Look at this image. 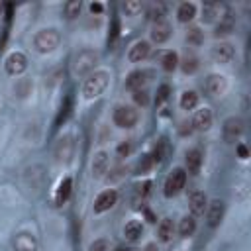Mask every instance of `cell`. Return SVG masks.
I'll return each mask as SVG.
<instances>
[{"instance_id": "obj_4", "label": "cell", "mask_w": 251, "mask_h": 251, "mask_svg": "<svg viewBox=\"0 0 251 251\" xmlns=\"http://www.w3.org/2000/svg\"><path fill=\"white\" fill-rule=\"evenodd\" d=\"M184 182H186V173H184V169H180V167L173 169L171 175H169L167 180H165V190H163L165 196H167V198L176 196V194L184 188Z\"/></svg>"}, {"instance_id": "obj_41", "label": "cell", "mask_w": 251, "mask_h": 251, "mask_svg": "<svg viewBox=\"0 0 251 251\" xmlns=\"http://www.w3.org/2000/svg\"><path fill=\"white\" fill-rule=\"evenodd\" d=\"M90 12L98 16V14H102V12H104V6H102L100 2H92V4H90Z\"/></svg>"}, {"instance_id": "obj_12", "label": "cell", "mask_w": 251, "mask_h": 251, "mask_svg": "<svg viewBox=\"0 0 251 251\" xmlns=\"http://www.w3.org/2000/svg\"><path fill=\"white\" fill-rule=\"evenodd\" d=\"M227 88V80L224 75H210L206 78V92L210 96H222Z\"/></svg>"}, {"instance_id": "obj_46", "label": "cell", "mask_w": 251, "mask_h": 251, "mask_svg": "<svg viewBox=\"0 0 251 251\" xmlns=\"http://www.w3.org/2000/svg\"><path fill=\"white\" fill-rule=\"evenodd\" d=\"M0 12H2V6H0Z\"/></svg>"}, {"instance_id": "obj_40", "label": "cell", "mask_w": 251, "mask_h": 251, "mask_svg": "<svg viewBox=\"0 0 251 251\" xmlns=\"http://www.w3.org/2000/svg\"><path fill=\"white\" fill-rule=\"evenodd\" d=\"M129 151H131V145H129L127 141H124V143L118 145V155H120V157H126Z\"/></svg>"}, {"instance_id": "obj_16", "label": "cell", "mask_w": 251, "mask_h": 251, "mask_svg": "<svg viewBox=\"0 0 251 251\" xmlns=\"http://www.w3.org/2000/svg\"><path fill=\"white\" fill-rule=\"evenodd\" d=\"M222 12L224 8L220 4H214V2H208L202 6V22L204 24H214L218 20H222Z\"/></svg>"}, {"instance_id": "obj_45", "label": "cell", "mask_w": 251, "mask_h": 251, "mask_svg": "<svg viewBox=\"0 0 251 251\" xmlns=\"http://www.w3.org/2000/svg\"><path fill=\"white\" fill-rule=\"evenodd\" d=\"M116 251H137L133 247H116Z\"/></svg>"}, {"instance_id": "obj_20", "label": "cell", "mask_w": 251, "mask_h": 251, "mask_svg": "<svg viewBox=\"0 0 251 251\" xmlns=\"http://www.w3.org/2000/svg\"><path fill=\"white\" fill-rule=\"evenodd\" d=\"M206 206H208V204H206V194H204L202 190H196V192L190 194V212H192L194 216L204 214Z\"/></svg>"}, {"instance_id": "obj_38", "label": "cell", "mask_w": 251, "mask_h": 251, "mask_svg": "<svg viewBox=\"0 0 251 251\" xmlns=\"http://www.w3.org/2000/svg\"><path fill=\"white\" fill-rule=\"evenodd\" d=\"M133 100H135V104H139V106H145V104L149 102V98H147V92H145L143 88L133 92Z\"/></svg>"}, {"instance_id": "obj_37", "label": "cell", "mask_w": 251, "mask_h": 251, "mask_svg": "<svg viewBox=\"0 0 251 251\" xmlns=\"http://www.w3.org/2000/svg\"><path fill=\"white\" fill-rule=\"evenodd\" d=\"M88 251H110V245H108L106 239H96V241H92Z\"/></svg>"}, {"instance_id": "obj_14", "label": "cell", "mask_w": 251, "mask_h": 251, "mask_svg": "<svg viewBox=\"0 0 251 251\" xmlns=\"http://www.w3.org/2000/svg\"><path fill=\"white\" fill-rule=\"evenodd\" d=\"M171 24L169 22H165V20H159V22H155L153 24V27H151V39L155 41V43H165L169 37H171Z\"/></svg>"}, {"instance_id": "obj_36", "label": "cell", "mask_w": 251, "mask_h": 251, "mask_svg": "<svg viewBox=\"0 0 251 251\" xmlns=\"http://www.w3.org/2000/svg\"><path fill=\"white\" fill-rule=\"evenodd\" d=\"M163 14H165V8H163L161 4H153V6L149 8V18L155 20V22L163 20Z\"/></svg>"}, {"instance_id": "obj_24", "label": "cell", "mask_w": 251, "mask_h": 251, "mask_svg": "<svg viewBox=\"0 0 251 251\" xmlns=\"http://www.w3.org/2000/svg\"><path fill=\"white\" fill-rule=\"evenodd\" d=\"M200 167H202V153L198 149H190L186 153V169H188V173L196 175L200 171Z\"/></svg>"}, {"instance_id": "obj_33", "label": "cell", "mask_w": 251, "mask_h": 251, "mask_svg": "<svg viewBox=\"0 0 251 251\" xmlns=\"http://www.w3.org/2000/svg\"><path fill=\"white\" fill-rule=\"evenodd\" d=\"M69 114H71V96H67L65 102H63V106H61V112L57 116V126H61V122H65Z\"/></svg>"}, {"instance_id": "obj_26", "label": "cell", "mask_w": 251, "mask_h": 251, "mask_svg": "<svg viewBox=\"0 0 251 251\" xmlns=\"http://www.w3.org/2000/svg\"><path fill=\"white\" fill-rule=\"evenodd\" d=\"M231 29H233V18H231V14H224L222 20H220V24L216 25L214 35H216V37L227 35V33H231Z\"/></svg>"}, {"instance_id": "obj_32", "label": "cell", "mask_w": 251, "mask_h": 251, "mask_svg": "<svg viewBox=\"0 0 251 251\" xmlns=\"http://www.w3.org/2000/svg\"><path fill=\"white\" fill-rule=\"evenodd\" d=\"M124 12H126V16H135L139 10H141V2H137V0H129V2H124Z\"/></svg>"}, {"instance_id": "obj_2", "label": "cell", "mask_w": 251, "mask_h": 251, "mask_svg": "<svg viewBox=\"0 0 251 251\" xmlns=\"http://www.w3.org/2000/svg\"><path fill=\"white\" fill-rule=\"evenodd\" d=\"M59 41H61V35L57 29L53 27H45V29H39L33 37V47L35 51L39 53H51L59 47Z\"/></svg>"}, {"instance_id": "obj_3", "label": "cell", "mask_w": 251, "mask_h": 251, "mask_svg": "<svg viewBox=\"0 0 251 251\" xmlns=\"http://www.w3.org/2000/svg\"><path fill=\"white\" fill-rule=\"evenodd\" d=\"M96 63H98V53H96V51H90V49H84V51H80V53L76 55V59H75V73H76L78 76L90 75V73L94 71Z\"/></svg>"}, {"instance_id": "obj_1", "label": "cell", "mask_w": 251, "mask_h": 251, "mask_svg": "<svg viewBox=\"0 0 251 251\" xmlns=\"http://www.w3.org/2000/svg\"><path fill=\"white\" fill-rule=\"evenodd\" d=\"M108 86V73L106 71H94L86 76L84 84H82V94L84 98L92 100L96 96H100Z\"/></svg>"}, {"instance_id": "obj_19", "label": "cell", "mask_w": 251, "mask_h": 251, "mask_svg": "<svg viewBox=\"0 0 251 251\" xmlns=\"http://www.w3.org/2000/svg\"><path fill=\"white\" fill-rule=\"evenodd\" d=\"M224 218V202L222 200H212L208 206V226L216 227Z\"/></svg>"}, {"instance_id": "obj_17", "label": "cell", "mask_w": 251, "mask_h": 251, "mask_svg": "<svg viewBox=\"0 0 251 251\" xmlns=\"http://www.w3.org/2000/svg\"><path fill=\"white\" fill-rule=\"evenodd\" d=\"M192 126H194L196 129H200V131L210 129V126H212V112H210L208 108L196 110V112H194V118H192Z\"/></svg>"}, {"instance_id": "obj_13", "label": "cell", "mask_w": 251, "mask_h": 251, "mask_svg": "<svg viewBox=\"0 0 251 251\" xmlns=\"http://www.w3.org/2000/svg\"><path fill=\"white\" fill-rule=\"evenodd\" d=\"M14 251H35L37 249V241L29 231H20L14 237Z\"/></svg>"}, {"instance_id": "obj_18", "label": "cell", "mask_w": 251, "mask_h": 251, "mask_svg": "<svg viewBox=\"0 0 251 251\" xmlns=\"http://www.w3.org/2000/svg\"><path fill=\"white\" fill-rule=\"evenodd\" d=\"M71 190H73V180H71V176H63L61 182H59V186H57V192H55V204H57V206H63V204L69 200Z\"/></svg>"}, {"instance_id": "obj_23", "label": "cell", "mask_w": 251, "mask_h": 251, "mask_svg": "<svg viewBox=\"0 0 251 251\" xmlns=\"http://www.w3.org/2000/svg\"><path fill=\"white\" fill-rule=\"evenodd\" d=\"M141 233H143V226H141V222H137V220L127 222L126 227H124V237H126L127 241H137V239L141 237Z\"/></svg>"}, {"instance_id": "obj_42", "label": "cell", "mask_w": 251, "mask_h": 251, "mask_svg": "<svg viewBox=\"0 0 251 251\" xmlns=\"http://www.w3.org/2000/svg\"><path fill=\"white\" fill-rule=\"evenodd\" d=\"M124 171H126L124 167H116V169H114V173H116V175H110V176H108V180H116V178H120V176L124 175Z\"/></svg>"}, {"instance_id": "obj_8", "label": "cell", "mask_w": 251, "mask_h": 251, "mask_svg": "<svg viewBox=\"0 0 251 251\" xmlns=\"http://www.w3.org/2000/svg\"><path fill=\"white\" fill-rule=\"evenodd\" d=\"M210 57L218 65H227L235 57V49H233L231 43H216L210 51Z\"/></svg>"}, {"instance_id": "obj_29", "label": "cell", "mask_w": 251, "mask_h": 251, "mask_svg": "<svg viewBox=\"0 0 251 251\" xmlns=\"http://www.w3.org/2000/svg\"><path fill=\"white\" fill-rule=\"evenodd\" d=\"M194 229H196V220H194L192 216H184V218L180 220V224H178V233H180L182 237H188V235L194 233Z\"/></svg>"}, {"instance_id": "obj_7", "label": "cell", "mask_w": 251, "mask_h": 251, "mask_svg": "<svg viewBox=\"0 0 251 251\" xmlns=\"http://www.w3.org/2000/svg\"><path fill=\"white\" fill-rule=\"evenodd\" d=\"M25 67H27V59H25V55L20 53V51L10 53V55L6 57V61H4V69H6V73L12 75V76L22 75V73L25 71Z\"/></svg>"}, {"instance_id": "obj_31", "label": "cell", "mask_w": 251, "mask_h": 251, "mask_svg": "<svg viewBox=\"0 0 251 251\" xmlns=\"http://www.w3.org/2000/svg\"><path fill=\"white\" fill-rule=\"evenodd\" d=\"M186 41L190 45H200L204 41V35H202V29L200 27H190L188 33H186Z\"/></svg>"}, {"instance_id": "obj_27", "label": "cell", "mask_w": 251, "mask_h": 251, "mask_svg": "<svg viewBox=\"0 0 251 251\" xmlns=\"http://www.w3.org/2000/svg\"><path fill=\"white\" fill-rule=\"evenodd\" d=\"M198 104V94L194 90H184L180 94V108L182 110H194Z\"/></svg>"}, {"instance_id": "obj_44", "label": "cell", "mask_w": 251, "mask_h": 251, "mask_svg": "<svg viewBox=\"0 0 251 251\" xmlns=\"http://www.w3.org/2000/svg\"><path fill=\"white\" fill-rule=\"evenodd\" d=\"M143 251H159V249H157V245H155V243H147Z\"/></svg>"}, {"instance_id": "obj_34", "label": "cell", "mask_w": 251, "mask_h": 251, "mask_svg": "<svg viewBox=\"0 0 251 251\" xmlns=\"http://www.w3.org/2000/svg\"><path fill=\"white\" fill-rule=\"evenodd\" d=\"M196 69H198V61H196V57H186V59L182 61V71H184L186 75H192Z\"/></svg>"}, {"instance_id": "obj_39", "label": "cell", "mask_w": 251, "mask_h": 251, "mask_svg": "<svg viewBox=\"0 0 251 251\" xmlns=\"http://www.w3.org/2000/svg\"><path fill=\"white\" fill-rule=\"evenodd\" d=\"M169 86L167 84H163V86H159V92H157V102H165L167 98H169Z\"/></svg>"}, {"instance_id": "obj_21", "label": "cell", "mask_w": 251, "mask_h": 251, "mask_svg": "<svg viewBox=\"0 0 251 251\" xmlns=\"http://www.w3.org/2000/svg\"><path fill=\"white\" fill-rule=\"evenodd\" d=\"M145 84V73L143 71H131L126 78V88L135 92V90H141Z\"/></svg>"}, {"instance_id": "obj_5", "label": "cell", "mask_w": 251, "mask_h": 251, "mask_svg": "<svg viewBox=\"0 0 251 251\" xmlns=\"http://www.w3.org/2000/svg\"><path fill=\"white\" fill-rule=\"evenodd\" d=\"M139 116H137V110L131 108V106H118L114 110V124L122 129H129L137 124Z\"/></svg>"}, {"instance_id": "obj_6", "label": "cell", "mask_w": 251, "mask_h": 251, "mask_svg": "<svg viewBox=\"0 0 251 251\" xmlns=\"http://www.w3.org/2000/svg\"><path fill=\"white\" fill-rule=\"evenodd\" d=\"M241 133H243V122L239 120V118H227L226 122H224V126H222V135H224V139L227 141V143H235L239 137H241Z\"/></svg>"}, {"instance_id": "obj_22", "label": "cell", "mask_w": 251, "mask_h": 251, "mask_svg": "<svg viewBox=\"0 0 251 251\" xmlns=\"http://www.w3.org/2000/svg\"><path fill=\"white\" fill-rule=\"evenodd\" d=\"M194 16H196V6H194L192 2H182V4L178 6V10H176V18H178V22H182V24L192 22Z\"/></svg>"}, {"instance_id": "obj_9", "label": "cell", "mask_w": 251, "mask_h": 251, "mask_svg": "<svg viewBox=\"0 0 251 251\" xmlns=\"http://www.w3.org/2000/svg\"><path fill=\"white\" fill-rule=\"evenodd\" d=\"M73 151H75V141L71 135H65L59 139L57 147H55V159L57 163H69L71 157H73Z\"/></svg>"}, {"instance_id": "obj_25", "label": "cell", "mask_w": 251, "mask_h": 251, "mask_svg": "<svg viewBox=\"0 0 251 251\" xmlns=\"http://www.w3.org/2000/svg\"><path fill=\"white\" fill-rule=\"evenodd\" d=\"M159 61H161V67L165 71H169V73L175 71L176 65H178V57H176L175 51H163V53H159Z\"/></svg>"}, {"instance_id": "obj_10", "label": "cell", "mask_w": 251, "mask_h": 251, "mask_svg": "<svg viewBox=\"0 0 251 251\" xmlns=\"http://www.w3.org/2000/svg\"><path fill=\"white\" fill-rule=\"evenodd\" d=\"M116 202H118V192H116L114 188L102 190V192L96 196V200H94V212H96V214H102V212L110 210Z\"/></svg>"}, {"instance_id": "obj_30", "label": "cell", "mask_w": 251, "mask_h": 251, "mask_svg": "<svg viewBox=\"0 0 251 251\" xmlns=\"http://www.w3.org/2000/svg\"><path fill=\"white\" fill-rule=\"evenodd\" d=\"M80 8H82L80 0H71V2H67V4L63 6V12H65V16H67L69 20H73V18H76V16H78Z\"/></svg>"}, {"instance_id": "obj_11", "label": "cell", "mask_w": 251, "mask_h": 251, "mask_svg": "<svg viewBox=\"0 0 251 251\" xmlns=\"http://www.w3.org/2000/svg\"><path fill=\"white\" fill-rule=\"evenodd\" d=\"M149 53H151V45L141 39V41H135V43L129 47L127 59H129L131 63H141V61H145V59L149 57Z\"/></svg>"}, {"instance_id": "obj_15", "label": "cell", "mask_w": 251, "mask_h": 251, "mask_svg": "<svg viewBox=\"0 0 251 251\" xmlns=\"http://www.w3.org/2000/svg\"><path fill=\"white\" fill-rule=\"evenodd\" d=\"M108 165H110V157L106 151H98L92 159V176L94 178H100L104 176V173L108 171Z\"/></svg>"}, {"instance_id": "obj_28", "label": "cell", "mask_w": 251, "mask_h": 251, "mask_svg": "<svg viewBox=\"0 0 251 251\" xmlns=\"http://www.w3.org/2000/svg\"><path fill=\"white\" fill-rule=\"evenodd\" d=\"M173 231H175L173 222H171L169 218L161 220V224H159V227H157V235H159V239H161V241H169V239L173 237Z\"/></svg>"}, {"instance_id": "obj_35", "label": "cell", "mask_w": 251, "mask_h": 251, "mask_svg": "<svg viewBox=\"0 0 251 251\" xmlns=\"http://www.w3.org/2000/svg\"><path fill=\"white\" fill-rule=\"evenodd\" d=\"M151 165H153V159H151V155H143L141 157V161L137 163V173H149V169H151Z\"/></svg>"}, {"instance_id": "obj_43", "label": "cell", "mask_w": 251, "mask_h": 251, "mask_svg": "<svg viewBox=\"0 0 251 251\" xmlns=\"http://www.w3.org/2000/svg\"><path fill=\"white\" fill-rule=\"evenodd\" d=\"M237 153L241 159H247V147L245 145H237Z\"/></svg>"}]
</instances>
